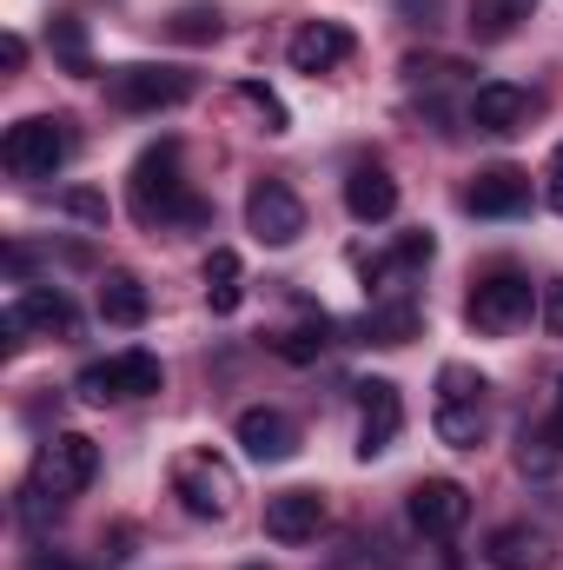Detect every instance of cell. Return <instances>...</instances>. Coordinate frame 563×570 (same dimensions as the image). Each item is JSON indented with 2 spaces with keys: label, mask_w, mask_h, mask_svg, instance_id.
I'll use <instances>...</instances> for the list:
<instances>
[{
  "label": "cell",
  "mask_w": 563,
  "mask_h": 570,
  "mask_svg": "<svg viewBox=\"0 0 563 570\" xmlns=\"http://www.w3.org/2000/svg\"><path fill=\"white\" fill-rule=\"evenodd\" d=\"M127 206H134L140 226H159V233H166V226H206V219H213V206L192 193V179H186V166H179V140H159L134 159V173H127Z\"/></svg>",
  "instance_id": "6da1fadb"
},
{
  "label": "cell",
  "mask_w": 563,
  "mask_h": 570,
  "mask_svg": "<svg viewBox=\"0 0 563 570\" xmlns=\"http://www.w3.org/2000/svg\"><path fill=\"white\" fill-rule=\"evenodd\" d=\"M431 431L437 444L451 451H477L484 431H491V385L471 372V365H437V412H431Z\"/></svg>",
  "instance_id": "7a4b0ae2"
},
{
  "label": "cell",
  "mask_w": 563,
  "mask_h": 570,
  "mask_svg": "<svg viewBox=\"0 0 563 570\" xmlns=\"http://www.w3.org/2000/svg\"><path fill=\"white\" fill-rule=\"evenodd\" d=\"M73 153H80V134H73V120H60V114H27V120H13L7 140H0V159H7L13 179H53Z\"/></svg>",
  "instance_id": "3957f363"
},
{
  "label": "cell",
  "mask_w": 563,
  "mask_h": 570,
  "mask_svg": "<svg viewBox=\"0 0 563 570\" xmlns=\"http://www.w3.org/2000/svg\"><path fill=\"white\" fill-rule=\"evenodd\" d=\"M100 478V444L87 438V431H53L40 451H33V471H27V491H40V498H53V504H67V498H80L87 484Z\"/></svg>",
  "instance_id": "277c9868"
},
{
  "label": "cell",
  "mask_w": 563,
  "mask_h": 570,
  "mask_svg": "<svg viewBox=\"0 0 563 570\" xmlns=\"http://www.w3.org/2000/svg\"><path fill=\"white\" fill-rule=\"evenodd\" d=\"M464 318L484 338H511V332H524L537 318V285L524 279V273H511V266H497V273H484V279L471 285Z\"/></svg>",
  "instance_id": "5b68a950"
},
{
  "label": "cell",
  "mask_w": 563,
  "mask_h": 570,
  "mask_svg": "<svg viewBox=\"0 0 563 570\" xmlns=\"http://www.w3.org/2000/svg\"><path fill=\"white\" fill-rule=\"evenodd\" d=\"M172 498H179L192 518L219 524V518H233V504H239V471H233L226 458H213V451H186V458H172Z\"/></svg>",
  "instance_id": "8992f818"
},
{
  "label": "cell",
  "mask_w": 563,
  "mask_h": 570,
  "mask_svg": "<svg viewBox=\"0 0 563 570\" xmlns=\"http://www.w3.org/2000/svg\"><path fill=\"white\" fill-rule=\"evenodd\" d=\"M166 385V365L152 358V352H113V358H100V365H87L80 372V399L87 405H134V399H152Z\"/></svg>",
  "instance_id": "52a82bcc"
},
{
  "label": "cell",
  "mask_w": 563,
  "mask_h": 570,
  "mask_svg": "<svg viewBox=\"0 0 563 570\" xmlns=\"http://www.w3.org/2000/svg\"><path fill=\"white\" fill-rule=\"evenodd\" d=\"M0 332H7V345L20 352L33 332L73 338V332H80V312H73V298H67L60 285H20V292L7 298V312H0Z\"/></svg>",
  "instance_id": "ba28073f"
},
{
  "label": "cell",
  "mask_w": 563,
  "mask_h": 570,
  "mask_svg": "<svg viewBox=\"0 0 563 570\" xmlns=\"http://www.w3.org/2000/svg\"><path fill=\"white\" fill-rule=\"evenodd\" d=\"M107 100L120 107V114H166V107H186L192 100V73L186 67H113L107 73Z\"/></svg>",
  "instance_id": "9c48e42d"
},
{
  "label": "cell",
  "mask_w": 563,
  "mask_h": 570,
  "mask_svg": "<svg viewBox=\"0 0 563 570\" xmlns=\"http://www.w3.org/2000/svg\"><path fill=\"white\" fill-rule=\"evenodd\" d=\"M246 226L259 246H292L305 233V199L285 186V179H253L246 193Z\"/></svg>",
  "instance_id": "30bf717a"
},
{
  "label": "cell",
  "mask_w": 563,
  "mask_h": 570,
  "mask_svg": "<svg viewBox=\"0 0 563 570\" xmlns=\"http://www.w3.org/2000/svg\"><path fill=\"white\" fill-rule=\"evenodd\" d=\"M398 431H405V399H398V385H392V379H365V385H358V458H365V464L385 458V451L398 444Z\"/></svg>",
  "instance_id": "8fae6325"
},
{
  "label": "cell",
  "mask_w": 563,
  "mask_h": 570,
  "mask_svg": "<svg viewBox=\"0 0 563 570\" xmlns=\"http://www.w3.org/2000/svg\"><path fill=\"white\" fill-rule=\"evenodd\" d=\"M405 518L418 524L424 538H457L471 524V491L457 478H424V484H412V498H405Z\"/></svg>",
  "instance_id": "7c38bea8"
},
{
  "label": "cell",
  "mask_w": 563,
  "mask_h": 570,
  "mask_svg": "<svg viewBox=\"0 0 563 570\" xmlns=\"http://www.w3.org/2000/svg\"><path fill=\"white\" fill-rule=\"evenodd\" d=\"M352 47H358V40H352V27H345V20H305V27L285 40V60H292V73H312V80H318V73L345 67V60H352Z\"/></svg>",
  "instance_id": "4fadbf2b"
},
{
  "label": "cell",
  "mask_w": 563,
  "mask_h": 570,
  "mask_svg": "<svg viewBox=\"0 0 563 570\" xmlns=\"http://www.w3.org/2000/svg\"><path fill=\"white\" fill-rule=\"evenodd\" d=\"M524 206H531V173L524 166H484L464 186V213H477V219H517Z\"/></svg>",
  "instance_id": "5bb4252c"
},
{
  "label": "cell",
  "mask_w": 563,
  "mask_h": 570,
  "mask_svg": "<svg viewBox=\"0 0 563 570\" xmlns=\"http://www.w3.org/2000/svg\"><path fill=\"white\" fill-rule=\"evenodd\" d=\"M471 127L477 134H524L531 127V114H537V100L524 94V87H511V80H484L477 94H471Z\"/></svg>",
  "instance_id": "9a60e30c"
},
{
  "label": "cell",
  "mask_w": 563,
  "mask_h": 570,
  "mask_svg": "<svg viewBox=\"0 0 563 570\" xmlns=\"http://www.w3.org/2000/svg\"><path fill=\"white\" fill-rule=\"evenodd\" d=\"M325 531V498L318 491H273L266 498V538L273 544H312Z\"/></svg>",
  "instance_id": "2e32d148"
},
{
  "label": "cell",
  "mask_w": 563,
  "mask_h": 570,
  "mask_svg": "<svg viewBox=\"0 0 563 570\" xmlns=\"http://www.w3.org/2000/svg\"><path fill=\"white\" fill-rule=\"evenodd\" d=\"M239 444H246V458H259V464H285V458H298V425L285 419L279 405H253V412H239Z\"/></svg>",
  "instance_id": "e0dca14e"
},
{
  "label": "cell",
  "mask_w": 563,
  "mask_h": 570,
  "mask_svg": "<svg viewBox=\"0 0 563 570\" xmlns=\"http://www.w3.org/2000/svg\"><path fill=\"white\" fill-rule=\"evenodd\" d=\"M345 213H352L358 226H385V219L398 213V179H392L378 159L352 166V173H345Z\"/></svg>",
  "instance_id": "ac0fdd59"
},
{
  "label": "cell",
  "mask_w": 563,
  "mask_h": 570,
  "mask_svg": "<svg viewBox=\"0 0 563 570\" xmlns=\"http://www.w3.org/2000/svg\"><path fill=\"white\" fill-rule=\"evenodd\" d=\"M484 564L491 570H544L551 564V538L537 524H497L484 538Z\"/></svg>",
  "instance_id": "d6986e66"
},
{
  "label": "cell",
  "mask_w": 563,
  "mask_h": 570,
  "mask_svg": "<svg viewBox=\"0 0 563 570\" xmlns=\"http://www.w3.org/2000/svg\"><path fill=\"white\" fill-rule=\"evenodd\" d=\"M146 312H152V298H146L140 273L113 266V273L100 279V318H107V325H120V332H134V325H146Z\"/></svg>",
  "instance_id": "ffe728a7"
},
{
  "label": "cell",
  "mask_w": 563,
  "mask_h": 570,
  "mask_svg": "<svg viewBox=\"0 0 563 570\" xmlns=\"http://www.w3.org/2000/svg\"><path fill=\"white\" fill-rule=\"evenodd\" d=\"M531 13H537V0H471V7H464V27H471L477 47H497V40H511Z\"/></svg>",
  "instance_id": "44dd1931"
},
{
  "label": "cell",
  "mask_w": 563,
  "mask_h": 570,
  "mask_svg": "<svg viewBox=\"0 0 563 570\" xmlns=\"http://www.w3.org/2000/svg\"><path fill=\"white\" fill-rule=\"evenodd\" d=\"M325 345H332V318H325V312H298L292 325L273 332V352H279L285 365H312Z\"/></svg>",
  "instance_id": "7402d4cb"
},
{
  "label": "cell",
  "mask_w": 563,
  "mask_h": 570,
  "mask_svg": "<svg viewBox=\"0 0 563 570\" xmlns=\"http://www.w3.org/2000/svg\"><path fill=\"white\" fill-rule=\"evenodd\" d=\"M239 298H246V266H239V253H233V246H213V253H206V305L226 318V312H239Z\"/></svg>",
  "instance_id": "603a6c76"
},
{
  "label": "cell",
  "mask_w": 563,
  "mask_h": 570,
  "mask_svg": "<svg viewBox=\"0 0 563 570\" xmlns=\"http://www.w3.org/2000/svg\"><path fill=\"white\" fill-rule=\"evenodd\" d=\"M418 325H424V318H418V298H398V305H372L358 332H365L372 345H405V338H418Z\"/></svg>",
  "instance_id": "cb8c5ba5"
},
{
  "label": "cell",
  "mask_w": 563,
  "mask_h": 570,
  "mask_svg": "<svg viewBox=\"0 0 563 570\" xmlns=\"http://www.w3.org/2000/svg\"><path fill=\"white\" fill-rule=\"evenodd\" d=\"M431 253H437V239L431 233H405L385 259H372L365 266V285H385V279H405V273H418V266H431Z\"/></svg>",
  "instance_id": "d4e9b609"
},
{
  "label": "cell",
  "mask_w": 563,
  "mask_h": 570,
  "mask_svg": "<svg viewBox=\"0 0 563 570\" xmlns=\"http://www.w3.org/2000/svg\"><path fill=\"white\" fill-rule=\"evenodd\" d=\"M563 458V379H557V399H551V419L537 431H524V471H551Z\"/></svg>",
  "instance_id": "484cf974"
},
{
  "label": "cell",
  "mask_w": 563,
  "mask_h": 570,
  "mask_svg": "<svg viewBox=\"0 0 563 570\" xmlns=\"http://www.w3.org/2000/svg\"><path fill=\"white\" fill-rule=\"evenodd\" d=\"M47 40H53V53H60V67H67V73H93V53H87V27H80L73 13L47 20Z\"/></svg>",
  "instance_id": "4316f807"
},
{
  "label": "cell",
  "mask_w": 563,
  "mask_h": 570,
  "mask_svg": "<svg viewBox=\"0 0 563 570\" xmlns=\"http://www.w3.org/2000/svg\"><path fill=\"white\" fill-rule=\"evenodd\" d=\"M172 40H219V13H206V7H186V13H172V27H166Z\"/></svg>",
  "instance_id": "83f0119b"
},
{
  "label": "cell",
  "mask_w": 563,
  "mask_h": 570,
  "mask_svg": "<svg viewBox=\"0 0 563 570\" xmlns=\"http://www.w3.org/2000/svg\"><path fill=\"white\" fill-rule=\"evenodd\" d=\"M239 100L266 114V134H285V127H292V120H285V107H279V94H273V87H259V80H239Z\"/></svg>",
  "instance_id": "f1b7e54d"
},
{
  "label": "cell",
  "mask_w": 563,
  "mask_h": 570,
  "mask_svg": "<svg viewBox=\"0 0 563 570\" xmlns=\"http://www.w3.org/2000/svg\"><path fill=\"white\" fill-rule=\"evenodd\" d=\"M67 213H73V219H87V226H107V199H100V193H87V186H73V193H67Z\"/></svg>",
  "instance_id": "f546056e"
},
{
  "label": "cell",
  "mask_w": 563,
  "mask_h": 570,
  "mask_svg": "<svg viewBox=\"0 0 563 570\" xmlns=\"http://www.w3.org/2000/svg\"><path fill=\"white\" fill-rule=\"evenodd\" d=\"M544 206L563 213V140H557V153H551V166H544Z\"/></svg>",
  "instance_id": "4dcf8cb0"
},
{
  "label": "cell",
  "mask_w": 563,
  "mask_h": 570,
  "mask_svg": "<svg viewBox=\"0 0 563 570\" xmlns=\"http://www.w3.org/2000/svg\"><path fill=\"white\" fill-rule=\"evenodd\" d=\"M405 13H412V27H437V13H444V0H398Z\"/></svg>",
  "instance_id": "1f68e13d"
},
{
  "label": "cell",
  "mask_w": 563,
  "mask_h": 570,
  "mask_svg": "<svg viewBox=\"0 0 563 570\" xmlns=\"http://www.w3.org/2000/svg\"><path fill=\"white\" fill-rule=\"evenodd\" d=\"M0 53H7V67H27V40H20V33H7V47H0Z\"/></svg>",
  "instance_id": "d6a6232c"
},
{
  "label": "cell",
  "mask_w": 563,
  "mask_h": 570,
  "mask_svg": "<svg viewBox=\"0 0 563 570\" xmlns=\"http://www.w3.org/2000/svg\"><path fill=\"white\" fill-rule=\"evenodd\" d=\"M27 570H73V564H60V558H27Z\"/></svg>",
  "instance_id": "836d02e7"
},
{
  "label": "cell",
  "mask_w": 563,
  "mask_h": 570,
  "mask_svg": "<svg viewBox=\"0 0 563 570\" xmlns=\"http://www.w3.org/2000/svg\"><path fill=\"white\" fill-rule=\"evenodd\" d=\"M551 325L563 332V285H557V298H551Z\"/></svg>",
  "instance_id": "e575fe53"
},
{
  "label": "cell",
  "mask_w": 563,
  "mask_h": 570,
  "mask_svg": "<svg viewBox=\"0 0 563 570\" xmlns=\"http://www.w3.org/2000/svg\"><path fill=\"white\" fill-rule=\"evenodd\" d=\"M253 570H259V564H253Z\"/></svg>",
  "instance_id": "d590c367"
}]
</instances>
